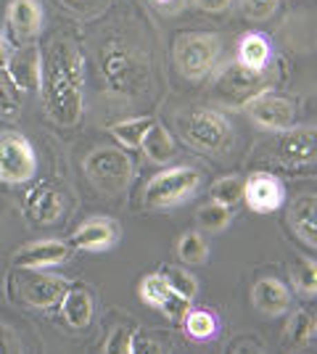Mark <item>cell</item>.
I'll list each match as a JSON object with an SVG mask.
<instances>
[{
    "label": "cell",
    "mask_w": 317,
    "mask_h": 354,
    "mask_svg": "<svg viewBox=\"0 0 317 354\" xmlns=\"http://www.w3.org/2000/svg\"><path fill=\"white\" fill-rule=\"evenodd\" d=\"M85 175L93 183V188H98L106 196H117L122 193L130 180L135 175V164H133V156L122 148L114 146H104L95 148L85 156Z\"/></svg>",
    "instance_id": "cell-7"
},
{
    "label": "cell",
    "mask_w": 317,
    "mask_h": 354,
    "mask_svg": "<svg viewBox=\"0 0 317 354\" xmlns=\"http://www.w3.org/2000/svg\"><path fill=\"white\" fill-rule=\"evenodd\" d=\"M61 3H64L66 8H72V11H75V8H93V0H61Z\"/></svg>",
    "instance_id": "cell-41"
},
{
    "label": "cell",
    "mask_w": 317,
    "mask_h": 354,
    "mask_svg": "<svg viewBox=\"0 0 317 354\" xmlns=\"http://www.w3.org/2000/svg\"><path fill=\"white\" fill-rule=\"evenodd\" d=\"M278 80H280L278 64H270L262 72H249V69L238 66L236 61H230L220 69L211 93H214V101H220L227 109H243L251 98L270 93Z\"/></svg>",
    "instance_id": "cell-3"
},
{
    "label": "cell",
    "mask_w": 317,
    "mask_h": 354,
    "mask_svg": "<svg viewBox=\"0 0 317 354\" xmlns=\"http://www.w3.org/2000/svg\"><path fill=\"white\" fill-rule=\"evenodd\" d=\"M251 304L267 317H280L291 310V291L280 278H262L251 288Z\"/></svg>",
    "instance_id": "cell-18"
},
{
    "label": "cell",
    "mask_w": 317,
    "mask_h": 354,
    "mask_svg": "<svg viewBox=\"0 0 317 354\" xmlns=\"http://www.w3.org/2000/svg\"><path fill=\"white\" fill-rule=\"evenodd\" d=\"M72 283L48 270H32V267H16L8 275V294L14 296L21 307L48 310L59 304Z\"/></svg>",
    "instance_id": "cell-5"
},
{
    "label": "cell",
    "mask_w": 317,
    "mask_h": 354,
    "mask_svg": "<svg viewBox=\"0 0 317 354\" xmlns=\"http://www.w3.org/2000/svg\"><path fill=\"white\" fill-rule=\"evenodd\" d=\"M291 281L296 286V291L302 296H312L317 294V265L315 259H299L294 270H291Z\"/></svg>",
    "instance_id": "cell-29"
},
{
    "label": "cell",
    "mask_w": 317,
    "mask_h": 354,
    "mask_svg": "<svg viewBox=\"0 0 317 354\" xmlns=\"http://www.w3.org/2000/svg\"><path fill=\"white\" fill-rule=\"evenodd\" d=\"M117 238H119L117 222L108 217H93L75 230L72 246L79 251H106L117 243Z\"/></svg>",
    "instance_id": "cell-17"
},
{
    "label": "cell",
    "mask_w": 317,
    "mask_h": 354,
    "mask_svg": "<svg viewBox=\"0 0 317 354\" xmlns=\"http://www.w3.org/2000/svg\"><path fill=\"white\" fill-rule=\"evenodd\" d=\"M37 172L35 148L21 133H0V180L21 185L30 183Z\"/></svg>",
    "instance_id": "cell-9"
},
{
    "label": "cell",
    "mask_w": 317,
    "mask_h": 354,
    "mask_svg": "<svg viewBox=\"0 0 317 354\" xmlns=\"http://www.w3.org/2000/svg\"><path fill=\"white\" fill-rule=\"evenodd\" d=\"M130 354H162V346L151 339V336H143V333H135L133 336V346H130Z\"/></svg>",
    "instance_id": "cell-37"
},
{
    "label": "cell",
    "mask_w": 317,
    "mask_h": 354,
    "mask_svg": "<svg viewBox=\"0 0 317 354\" xmlns=\"http://www.w3.org/2000/svg\"><path fill=\"white\" fill-rule=\"evenodd\" d=\"M278 6H280V0H241L243 16L251 21H267L270 16H275Z\"/></svg>",
    "instance_id": "cell-32"
},
{
    "label": "cell",
    "mask_w": 317,
    "mask_h": 354,
    "mask_svg": "<svg viewBox=\"0 0 317 354\" xmlns=\"http://www.w3.org/2000/svg\"><path fill=\"white\" fill-rule=\"evenodd\" d=\"M162 278L166 281V286H169V291H175L177 296H182V299H188V301H193L198 294V281L185 270V267L180 265H166L164 270H162Z\"/></svg>",
    "instance_id": "cell-28"
},
{
    "label": "cell",
    "mask_w": 317,
    "mask_h": 354,
    "mask_svg": "<svg viewBox=\"0 0 317 354\" xmlns=\"http://www.w3.org/2000/svg\"><path fill=\"white\" fill-rule=\"evenodd\" d=\"M6 24L16 45H32L46 24V11L40 0H11L6 11Z\"/></svg>",
    "instance_id": "cell-14"
},
{
    "label": "cell",
    "mask_w": 317,
    "mask_h": 354,
    "mask_svg": "<svg viewBox=\"0 0 317 354\" xmlns=\"http://www.w3.org/2000/svg\"><path fill=\"white\" fill-rule=\"evenodd\" d=\"M209 198L220 207L233 209L236 204L243 201V177L241 175H227L214 180L209 185Z\"/></svg>",
    "instance_id": "cell-25"
},
{
    "label": "cell",
    "mask_w": 317,
    "mask_h": 354,
    "mask_svg": "<svg viewBox=\"0 0 317 354\" xmlns=\"http://www.w3.org/2000/svg\"><path fill=\"white\" fill-rule=\"evenodd\" d=\"M243 201L257 214H272L283 207L286 188H283L280 177L270 175V172H254L243 180Z\"/></svg>",
    "instance_id": "cell-13"
},
{
    "label": "cell",
    "mask_w": 317,
    "mask_h": 354,
    "mask_svg": "<svg viewBox=\"0 0 317 354\" xmlns=\"http://www.w3.org/2000/svg\"><path fill=\"white\" fill-rule=\"evenodd\" d=\"M0 354H21L16 333L6 323H0Z\"/></svg>",
    "instance_id": "cell-36"
},
{
    "label": "cell",
    "mask_w": 317,
    "mask_h": 354,
    "mask_svg": "<svg viewBox=\"0 0 317 354\" xmlns=\"http://www.w3.org/2000/svg\"><path fill=\"white\" fill-rule=\"evenodd\" d=\"M101 69H104L108 88L114 93L133 95L143 85V77H146L148 66L140 59V53H135L133 45L114 37L101 48Z\"/></svg>",
    "instance_id": "cell-6"
},
{
    "label": "cell",
    "mask_w": 317,
    "mask_h": 354,
    "mask_svg": "<svg viewBox=\"0 0 317 354\" xmlns=\"http://www.w3.org/2000/svg\"><path fill=\"white\" fill-rule=\"evenodd\" d=\"M159 310L164 312L169 320L180 323L182 317L188 315V310H191V301H188V299H182V296H177L175 291H169V296H166L164 301L159 304Z\"/></svg>",
    "instance_id": "cell-35"
},
{
    "label": "cell",
    "mask_w": 317,
    "mask_h": 354,
    "mask_svg": "<svg viewBox=\"0 0 317 354\" xmlns=\"http://www.w3.org/2000/svg\"><path fill=\"white\" fill-rule=\"evenodd\" d=\"M275 162L286 169H304L315 162V127H288L275 135Z\"/></svg>",
    "instance_id": "cell-11"
},
{
    "label": "cell",
    "mask_w": 317,
    "mask_h": 354,
    "mask_svg": "<svg viewBox=\"0 0 317 354\" xmlns=\"http://www.w3.org/2000/svg\"><path fill=\"white\" fill-rule=\"evenodd\" d=\"M182 328L191 339L206 341L217 333L220 323H217V315L211 310H188V315L182 317Z\"/></svg>",
    "instance_id": "cell-26"
},
{
    "label": "cell",
    "mask_w": 317,
    "mask_h": 354,
    "mask_svg": "<svg viewBox=\"0 0 317 354\" xmlns=\"http://www.w3.org/2000/svg\"><path fill=\"white\" fill-rule=\"evenodd\" d=\"M40 95L56 124L69 127L79 122L85 104V61L72 40L59 37L40 53Z\"/></svg>",
    "instance_id": "cell-1"
},
{
    "label": "cell",
    "mask_w": 317,
    "mask_h": 354,
    "mask_svg": "<svg viewBox=\"0 0 317 354\" xmlns=\"http://www.w3.org/2000/svg\"><path fill=\"white\" fill-rule=\"evenodd\" d=\"M222 56V40L214 32H182L172 45V59L180 77L201 82L206 80Z\"/></svg>",
    "instance_id": "cell-4"
},
{
    "label": "cell",
    "mask_w": 317,
    "mask_h": 354,
    "mask_svg": "<svg viewBox=\"0 0 317 354\" xmlns=\"http://www.w3.org/2000/svg\"><path fill=\"white\" fill-rule=\"evenodd\" d=\"M6 72L14 80L19 93L40 90V48L19 45L16 50H11V61H8Z\"/></svg>",
    "instance_id": "cell-16"
},
{
    "label": "cell",
    "mask_w": 317,
    "mask_h": 354,
    "mask_svg": "<svg viewBox=\"0 0 317 354\" xmlns=\"http://www.w3.org/2000/svg\"><path fill=\"white\" fill-rule=\"evenodd\" d=\"M166 296H169V286L166 281L162 278V272H153V275H146L143 283H140V299L146 301V304H151L159 310V304L164 301Z\"/></svg>",
    "instance_id": "cell-31"
},
{
    "label": "cell",
    "mask_w": 317,
    "mask_h": 354,
    "mask_svg": "<svg viewBox=\"0 0 317 354\" xmlns=\"http://www.w3.org/2000/svg\"><path fill=\"white\" fill-rule=\"evenodd\" d=\"M177 257L185 265H204L209 259V243L198 230H188L177 238Z\"/></svg>",
    "instance_id": "cell-27"
},
{
    "label": "cell",
    "mask_w": 317,
    "mask_h": 354,
    "mask_svg": "<svg viewBox=\"0 0 317 354\" xmlns=\"http://www.w3.org/2000/svg\"><path fill=\"white\" fill-rule=\"evenodd\" d=\"M288 222L294 227V233L302 238L307 246H317V196L315 193H304L299 196L291 209H288Z\"/></svg>",
    "instance_id": "cell-19"
},
{
    "label": "cell",
    "mask_w": 317,
    "mask_h": 354,
    "mask_svg": "<svg viewBox=\"0 0 317 354\" xmlns=\"http://www.w3.org/2000/svg\"><path fill=\"white\" fill-rule=\"evenodd\" d=\"M243 111L257 127L270 130V133H283L288 127H294V122H296V104L286 95H275L272 90L251 98L243 106Z\"/></svg>",
    "instance_id": "cell-10"
},
{
    "label": "cell",
    "mask_w": 317,
    "mask_h": 354,
    "mask_svg": "<svg viewBox=\"0 0 317 354\" xmlns=\"http://www.w3.org/2000/svg\"><path fill=\"white\" fill-rule=\"evenodd\" d=\"M133 336H135V330H130V328H114V330L108 333V339H106L104 352L106 354H130Z\"/></svg>",
    "instance_id": "cell-33"
},
{
    "label": "cell",
    "mask_w": 317,
    "mask_h": 354,
    "mask_svg": "<svg viewBox=\"0 0 317 354\" xmlns=\"http://www.w3.org/2000/svg\"><path fill=\"white\" fill-rule=\"evenodd\" d=\"M233 354H262V349H259L254 341H238Z\"/></svg>",
    "instance_id": "cell-40"
},
{
    "label": "cell",
    "mask_w": 317,
    "mask_h": 354,
    "mask_svg": "<svg viewBox=\"0 0 317 354\" xmlns=\"http://www.w3.org/2000/svg\"><path fill=\"white\" fill-rule=\"evenodd\" d=\"M156 122L153 117H130V119H122L111 127V135L119 140L124 148H140L146 133L151 130V124Z\"/></svg>",
    "instance_id": "cell-23"
},
{
    "label": "cell",
    "mask_w": 317,
    "mask_h": 354,
    "mask_svg": "<svg viewBox=\"0 0 317 354\" xmlns=\"http://www.w3.org/2000/svg\"><path fill=\"white\" fill-rule=\"evenodd\" d=\"M315 315L307 310H296L291 317H288L286 333L283 339L291 344V346H307L315 341Z\"/></svg>",
    "instance_id": "cell-24"
},
{
    "label": "cell",
    "mask_w": 317,
    "mask_h": 354,
    "mask_svg": "<svg viewBox=\"0 0 317 354\" xmlns=\"http://www.w3.org/2000/svg\"><path fill=\"white\" fill-rule=\"evenodd\" d=\"M175 124H177V135L182 143H188L198 153L222 159L233 148V124L222 111L185 109L177 114Z\"/></svg>",
    "instance_id": "cell-2"
},
{
    "label": "cell",
    "mask_w": 317,
    "mask_h": 354,
    "mask_svg": "<svg viewBox=\"0 0 317 354\" xmlns=\"http://www.w3.org/2000/svg\"><path fill=\"white\" fill-rule=\"evenodd\" d=\"M59 304H61V315H64V320L72 325V328L82 330V328H88V325H90L95 304H93V296H90L88 288L69 286V291L64 294V299H61Z\"/></svg>",
    "instance_id": "cell-21"
},
{
    "label": "cell",
    "mask_w": 317,
    "mask_h": 354,
    "mask_svg": "<svg viewBox=\"0 0 317 354\" xmlns=\"http://www.w3.org/2000/svg\"><path fill=\"white\" fill-rule=\"evenodd\" d=\"M24 212L35 225H56L64 220L66 196L56 183L37 180L24 196Z\"/></svg>",
    "instance_id": "cell-12"
},
{
    "label": "cell",
    "mask_w": 317,
    "mask_h": 354,
    "mask_svg": "<svg viewBox=\"0 0 317 354\" xmlns=\"http://www.w3.org/2000/svg\"><path fill=\"white\" fill-rule=\"evenodd\" d=\"M72 246L64 243V241H53V238H46V241H37V243H30L24 249H19L14 254V267H32V270H48V267H56L61 262H66Z\"/></svg>",
    "instance_id": "cell-15"
},
{
    "label": "cell",
    "mask_w": 317,
    "mask_h": 354,
    "mask_svg": "<svg viewBox=\"0 0 317 354\" xmlns=\"http://www.w3.org/2000/svg\"><path fill=\"white\" fill-rule=\"evenodd\" d=\"M11 43L6 40V35L0 30V69H8V61H11Z\"/></svg>",
    "instance_id": "cell-39"
},
{
    "label": "cell",
    "mask_w": 317,
    "mask_h": 354,
    "mask_svg": "<svg viewBox=\"0 0 317 354\" xmlns=\"http://www.w3.org/2000/svg\"><path fill=\"white\" fill-rule=\"evenodd\" d=\"M156 6H162V8H166V11H175V6H177V0H153Z\"/></svg>",
    "instance_id": "cell-42"
},
{
    "label": "cell",
    "mask_w": 317,
    "mask_h": 354,
    "mask_svg": "<svg viewBox=\"0 0 317 354\" xmlns=\"http://www.w3.org/2000/svg\"><path fill=\"white\" fill-rule=\"evenodd\" d=\"M19 90H16L14 80L8 77L6 69H0V111H11L14 114L19 109Z\"/></svg>",
    "instance_id": "cell-34"
},
{
    "label": "cell",
    "mask_w": 317,
    "mask_h": 354,
    "mask_svg": "<svg viewBox=\"0 0 317 354\" xmlns=\"http://www.w3.org/2000/svg\"><path fill=\"white\" fill-rule=\"evenodd\" d=\"M140 148H143V153H146L151 162L166 164L172 156H175V148H177V143H175V135L169 133L164 124L153 122L151 130H148V133H146V138H143Z\"/></svg>",
    "instance_id": "cell-22"
},
{
    "label": "cell",
    "mask_w": 317,
    "mask_h": 354,
    "mask_svg": "<svg viewBox=\"0 0 317 354\" xmlns=\"http://www.w3.org/2000/svg\"><path fill=\"white\" fill-rule=\"evenodd\" d=\"M198 183H201V175L193 167H188V164L169 167V169L153 175L146 183L143 198H146V204L151 209L177 207V204H185L198 191Z\"/></svg>",
    "instance_id": "cell-8"
},
{
    "label": "cell",
    "mask_w": 317,
    "mask_h": 354,
    "mask_svg": "<svg viewBox=\"0 0 317 354\" xmlns=\"http://www.w3.org/2000/svg\"><path fill=\"white\" fill-rule=\"evenodd\" d=\"M236 64L249 69V72H262L272 64V45L265 35H257V32H249L238 40V48H236Z\"/></svg>",
    "instance_id": "cell-20"
},
{
    "label": "cell",
    "mask_w": 317,
    "mask_h": 354,
    "mask_svg": "<svg viewBox=\"0 0 317 354\" xmlns=\"http://www.w3.org/2000/svg\"><path fill=\"white\" fill-rule=\"evenodd\" d=\"M198 217V225L204 227V230H211V233H220V230H225L230 220H233V214H230V209L227 207H220V204H204V207L196 212Z\"/></svg>",
    "instance_id": "cell-30"
},
{
    "label": "cell",
    "mask_w": 317,
    "mask_h": 354,
    "mask_svg": "<svg viewBox=\"0 0 317 354\" xmlns=\"http://www.w3.org/2000/svg\"><path fill=\"white\" fill-rule=\"evenodd\" d=\"M233 0H196V6L206 14H225Z\"/></svg>",
    "instance_id": "cell-38"
}]
</instances>
